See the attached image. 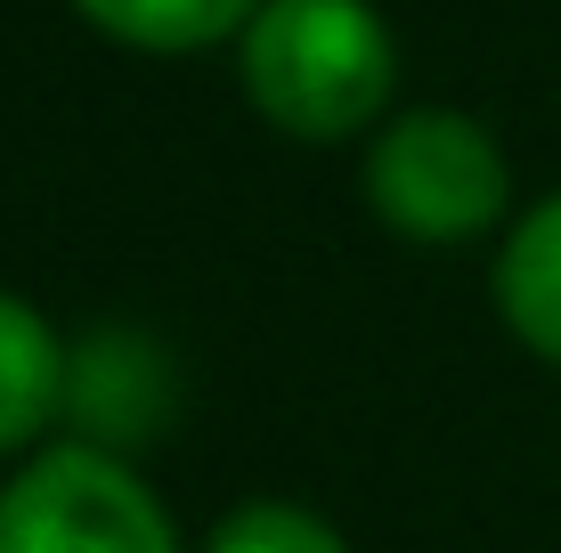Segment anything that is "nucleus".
Returning a JSON list of instances; mask_svg holds the SVG:
<instances>
[{
	"label": "nucleus",
	"instance_id": "nucleus-1",
	"mask_svg": "<svg viewBox=\"0 0 561 553\" xmlns=\"http://www.w3.org/2000/svg\"><path fill=\"white\" fill-rule=\"evenodd\" d=\"M244 99L301 147L358 139L399 82V42L375 0H261L237 33Z\"/></svg>",
	"mask_w": 561,
	"mask_h": 553
},
{
	"label": "nucleus",
	"instance_id": "nucleus-2",
	"mask_svg": "<svg viewBox=\"0 0 561 553\" xmlns=\"http://www.w3.org/2000/svg\"><path fill=\"white\" fill-rule=\"evenodd\" d=\"M366 204L415 244H463L505 220L513 171L489 123L456 106H415L366 147Z\"/></svg>",
	"mask_w": 561,
	"mask_h": 553
},
{
	"label": "nucleus",
	"instance_id": "nucleus-3",
	"mask_svg": "<svg viewBox=\"0 0 561 553\" xmlns=\"http://www.w3.org/2000/svg\"><path fill=\"white\" fill-rule=\"evenodd\" d=\"M0 553H180V538L123 456L73 440L0 481Z\"/></svg>",
	"mask_w": 561,
	"mask_h": 553
},
{
	"label": "nucleus",
	"instance_id": "nucleus-4",
	"mask_svg": "<svg viewBox=\"0 0 561 553\" xmlns=\"http://www.w3.org/2000/svg\"><path fill=\"white\" fill-rule=\"evenodd\" d=\"M66 415L99 448H139L171 415V358L154 350L139 326L90 334L82 350H73V375H66Z\"/></svg>",
	"mask_w": 561,
	"mask_h": 553
},
{
	"label": "nucleus",
	"instance_id": "nucleus-5",
	"mask_svg": "<svg viewBox=\"0 0 561 553\" xmlns=\"http://www.w3.org/2000/svg\"><path fill=\"white\" fill-rule=\"evenodd\" d=\"M66 375L73 350L57 342V326L0 285V456H25L66 415Z\"/></svg>",
	"mask_w": 561,
	"mask_h": 553
},
{
	"label": "nucleus",
	"instance_id": "nucleus-6",
	"mask_svg": "<svg viewBox=\"0 0 561 553\" xmlns=\"http://www.w3.org/2000/svg\"><path fill=\"white\" fill-rule=\"evenodd\" d=\"M496 310L520 334V350L561 367V196L513 220L505 253H496Z\"/></svg>",
	"mask_w": 561,
	"mask_h": 553
},
{
	"label": "nucleus",
	"instance_id": "nucleus-7",
	"mask_svg": "<svg viewBox=\"0 0 561 553\" xmlns=\"http://www.w3.org/2000/svg\"><path fill=\"white\" fill-rule=\"evenodd\" d=\"M82 25H99L123 49H154V57H196L220 49L253 25L261 0H73Z\"/></svg>",
	"mask_w": 561,
	"mask_h": 553
},
{
	"label": "nucleus",
	"instance_id": "nucleus-8",
	"mask_svg": "<svg viewBox=\"0 0 561 553\" xmlns=\"http://www.w3.org/2000/svg\"><path fill=\"white\" fill-rule=\"evenodd\" d=\"M204 553H351V545H342V529L325 512L285 505V497H253L211 529Z\"/></svg>",
	"mask_w": 561,
	"mask_h": 553
}]
</instances>
